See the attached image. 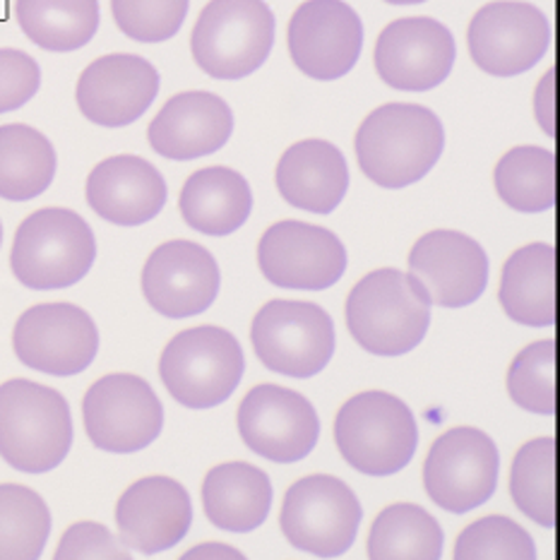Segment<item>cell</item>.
<instances>
[{
	"label": "cell",
	"instance_id": "obj_41",
	"mask_svg": "<svg viewBox=\"0 0 560 560\" xmlns=\"http://www.w3.org/2000/svg\"><path fill=\"white\" fill-rule=\"evenodd\" d=\"M385 3H389V5H419V3H425V0H385Z\"/></svg>",
	"mask_w": 560,
	"mask_h": 560
},
{
	"label": "cell",
	"instance_id": "obj_18",
	"mask_svg": "<svg viewBox=\"0 0 560 560\" xmlns=\"http://www.w3.org/2000/svg\"><path fill=\"white\" fill-rule=\"evenodd\" d=\"M222 287L214 255L192 241H168L142 270V294L164 318H192L212 306Z\"/></svg>",
	"mask_w": 560,
	"mask_h": 560
},
{
	"label": "cell",
	"instance_id": "obj_8",
	"mask_svg": "<svg viewBox=\"0 0 560 560\" xmlns=\"http://www.w3.org/2000/svg\"><path fill=\"white\" fill-rule=\"evenodd\" d=\"M255 357L265 369L289 377L318 375L335 357L330 313L308 301H270L250 327Z\"/></svg>",
	"mask_w": 560,
	"mask_h": 560
},
{
	"label": "cell",
	"instance_id": "obj_19",
	"mask_svg": "<svg viewBox=\"0 0 560 560\" xmlns=\"http://www.w3.org/2000/svg\"><path fill=\"white\" fill-rule=\"evenodd\" d=\"M160 94V72L136 54L96 58L82 70L75 100L82 116L102 128L136 124Z\"/></svg>",
	"mask_w": 560,
	"mask_h": 560
},
{
	"label": "cell",
	"instance_id": "obj_25",
	"mask_svg": "<svg viewBox=\"0 0 560 560\" xmlns=\"http://www.w3.org/2000/svg\"><path fill=\"white\" fill-rule=\"evenodd\" d=\"M205 515L214 527L234 534L258 529L270 515V477L248 462H226L210 469L202 483Z\"/></svg>",
	"mask_w": 560,
	"mask_h": 560
},
{
	"label": "cell",
	"instance_id": "obj_40",
	"mask_svg": "<svg viewBox=\"0 0 560 560\" xmlns=\"http://www.w3.org/2000/svg\"><path fill=\"white\" fill-rule=\"evenodd\" d=\"M243 558L241 551L231 549V546H222V544H205V546H195L184 558Z\"/></svg>",
	"mask_w": 560,
	"mask_h": 560
},
{
	"label": "cell",
	"instance_id": "obj_9",
	"mask_svg": "<svg viewBox=\"0 0 560 560\" xmlns=\"http://www.w3.org/2000/svg\"><path fill=\"white\" fill-rule=\"evenodd\" d=\"M361 517L359 498L345 481L315 474L287 491L279 525L294 549L318 558H337L357 541Z\"/></svg>",
	"mask_w": 560,
	"mask_h": 560
},
{
	"label": "cell",
	"instance_id": "obj_39",
	"mask_svg": "<svg viewBox=\"0 0 560 560\" xmlns=\"http://www.w3.org/2000/svg\"><path fill=\"white\" fill-rule=\"evenodd\" d=\"M534 112H537L539 126L549 138H556V70L551 68L541 78L537 94H534Z\"/></svg>",
	"mask_w": 560,
	"mask_h": 560
},
{
	"label": "cell",
	"instance_id": "obj_12",
	"mask_svg": "<svg viewBox=\"0 0 560 560\" xmlns=\"http://www.w3.org/2000/svg\"><path fill=\"white\" fill-rule=\"evenodd\" d=\"M15 357L46 375H78L100 354V330L88 311L72 303H42L20 315L12 332Z\"/></svg>",
	"mask_w": 560,
	"mask_h": 560
},
{
	"label": "cell",
	"instance_id": "obj_36",
	"mask_svg": "<svg viewBox=\"0 0 560 560\" xmlns=\"http://www.w3.org/2000/svg\"><path fill=\"white\" fill-rule=\"evenodd\" d=\"M455 558L532 560L537 558V546H534L527 529H522L517 522L501 515H491L474 522V525L459 534Z\"/></svg>",
	"mask_w": 560,
	"mask_h": 560
},
{
	"label": "cell",
	"instance_id": "obj_1",
	"mask_svg": "<svg viewBox=\"0 0 560 560\" xmlns=\"http://www.w3.org/2000/svg\"><path fill=\"white\" fill-rule=\"evenodd\" d=\"M445 148V130L431 108L385 104L357 132V160L375 186L399 190L431 174Z\"/></svg>",
	"mask_w": 560,
	"mask_h": 560
},
{
	"label": "cell",
	"instance_id": "obj_17",
	"mask_svg": "<svg viewBox=\"0 0 560 560\" xmlns=\"http://www.w3.org/2000/svg\"><path fill=\"white\" fill-rule=\"evenodd\" d=\"M457 58L455 36L433 18H401L375 44V70L399 92H429L443 84Z\"/></svg>",
	"mask_w": 560,
	"mask_h": 560
},
{
	"label": "cell",
	"instance_id": "obj_31",
	"mask_svg": "<svg viewBox=\"0 0 560 560\" xmlns=\"http://www.w3.org/2000/svg\"><path fill=\"white\" fill-rule=\"evenodd\" d=\"M369 556L435 560L443 556V529L421 505H389L373 522L369 534Z\"/></svg>",
	"mask_w": 560,
	"mask_h": 560
},
{
	"label": "cell",
	"instance_id": "obj_4",
	"mask_svg": "<svg viewBox=\"0 0 560 560\" xmlns=\"http://www.w3.org/2000/svg\"><path fill=\"white\" fill-rule=\"evenodd\" d=\"M96 260V238L84 219L63 207L32 212L12 241L10 267L18 282L34 291L78 284Z\"/></svg>",
	"mask_w": 560,
	"mask_h": 560
},
{
	"label": "cell",
	"instance_id": "obj_24",
	"mask_svg": "<svg viewBox=\"0 0 560 560\" xmlns=\"http://www.w3.org/2000/svg\"><path fill=\"white\" fill-rule=\"evenodd\" d=\"M275 180L279 195L291 207L313 214H330L349 190V166L332 142L303 140L282 154Z\"/></svg>",
	"mask_w": 560,
	"mask_h": 560
},
{
	"label": "cell",
	"instance_id": "obj_13",
	"mask_svg": "<svg viewBox=\"0 0 560 560\" xmlns=\"http://www.w3.org/2000/svg\"><path fill=\"white\" fill-rule=\"evenodd\" d=\"M469 56L493 78H515L532 70L551 46V24L537 5L495 0L483 5L467 32Z\"/></svg>",
	"mask_w": 560,
	"mask_h": 560
},
{
	"label": "cell",
	"instance_id": "obj_14",
	"mask_svg": "<svg viewBox=\"0 0 560 560\" xmlns=\"http://www.w3.org/2000/svg\"><path fill=\"white\" fill-rule=\"evenodd\" d=\"M238 433L255 455L277 465L301 462L320 438V421L311 401L289 387L258 385L238 407Z\"/></svg>",
	"mask_w": 560,
	"mask_h": 560
},
{
	"label": "cell",
	"instance_id": "obj_3",
	"mask_svg": "<svg viewBox=\"0 0 560 560\" xmlns=\"http://www.w3.org/2000/svg\"><path fill=\"white\" fill-rule=\"evenodd\" d=\"M72 417L54 387L15 377L0 385V457L24 474H46L66 462Z\"/></svg>",
	"mask_w": 560,
	"mask_h": 560
},
{
	"label": "cell",
	"instance_id": "obj_42",
	"mask_svg": "<svg viewBox=\"0 0 560 560\" xmlns=\"http://www.w3.org/2000/svg\"><path fill=\"white\" fill-rule=\"evenodd\" d=\"M0 246H3V224H0Z\"/></svg>",
	"mask_w": 560,
	"mask_h": 560
},
{
	"label": "cell",
	"instance_id": "obj_23",
	"mask_svg": "<svg viewBox=\"0 0 560 560\" xmlns=\"http://www.w3.org/2000/svg\"><path fill=\"white\" fill-rule=\"evenodd\" d=\"M88 202L96 214L116 226L148 224L166 205L164 176L142 156H108L92 168Z\"/></svg>",
	"mask_w": 560,
	"mask_h": 560
},
{
	"label": "cell",
	"instance_id": "obj_32",
	"mask_svg": "<svg viewBox=\"0 0 560 560\" xmlns=\"http://www.w3.org/2000/svg\"><path fill=\"white\" fill-rule=\"evenodd\" d=\"M48 534L51 513L44 498L27 486L0 483V558H42Z\"/></svg>",
	"mask_w": 560,
	"mask_h": 560
},
{
	"label": "cell",
	"instance_id": "obj_7",
	"mask_svg": "<svg viewBox=\"0 0 560 560\" xmlns=\"http://www.w3.org/2000/svg\"><path fill=\"white\" fill-rule=\"evenodd\" d=\"M246 371L238 339L214 325L190 327L166 345L160 377L178 405L212 409L236 393Z\"/></svg>",
	"mask_w": 560,
	"mask_h": 560
},
{
	"label": "cell",
	"instance_id": "obj_22",
	"mask_svg": "<svg viewBox=\"0 0 560 560\" xmlns=\"http://www.w3.org/2000/svg\"><path fill=\"white\" fill-rule=\"evenodd\" d=\"M234 132V114L212 92H184L168 100L148 128L150 148L174 162L214 154Z\"/></svg>",
	"mask_w": 560,
	"mask_h": 560
},
{
	"label": "cell",
	"instance_id": "obj_27",
	"mask_svg": "<svg viewBox=\"0 0 560 560\" xmlns=\"http://www.w3.org/2000/svg\"><path fill=\"white\" fill-rule=\"evenodd\" d=\"M501 306L513 323L551 327L556 323V250L549 243H529L503 267Z\"/></svg>",
	"mask_w": 560,
	"mask_h": 560
},
{
	"label": "cell",
	"instance_id": "obj_21",
	"mask_svg": "<svg viewBox=\"0 0 560 560\" xmlns=\"http://www.w3.org/2000/svg\"><path fill=\"white\" fill-rule=\"evenodd\" d=\"M192 522L188 491L168 477H148L118 498V539L130 551L154 556L174 549Z\"/></svg>",
	"mask_w": 560,
	"mask_h": 560
},
{
	"label": "cell",
	"instance_id": "obj_11",
	"mask_svg": "<svg viewBox=\"0 0 560 560\" xmlns=\"http://www.w3.org/2000/svg\"><path fill=\"white\" fill-rule=\"evenodd\" d=\"M498 462L501 457L489 433L469 425L447 431L425 457V493L438 508L465 515L495 493Z\"/></svg>",
	"mask_w": 560,
	"mask_h": 560
},
{
	"label": "cell",
	"instance_id": "obj_35",
	"mask_svg": "<svg viewBox=\"0 0 560 560\" xmlns=\"http://www.w3.org/2000/svg\"><path fill=\"white\" fill-rule=\"evenodd\" d=\"M190 0H112L116 27L140 44L174 39L188 15Z\"/></svg>",
	"mask_w": 560,
	"mask_h": 560
},
{
	"label": "cell",
	"instance_id": "obj_33",
	"mask_svg": "<svg viewBox=\"0 0 560 560\" xmlns=\"http://www.w3.org/2000/svg\"><path fill=\"white\" fill-rule=\"evenodd\" d=\"M515 505L541 527H556V441L537 438L520 447L510 471Z\"/></svg>",
	"mask_w": 560,
	"mask_h": 560
},
{
	"label": "cell",
	"instance_id": "obj_28",
	"mask_svg": "<svg viewBox=\"0 0 560 560\" xmlns=\"http://www.w3.org/2000/svg\"><path fill=\"white\" fill-rule=\"evenodd\" d=\"M15 20L44 51L70 54L100 30V0H15Z\"/></svg>",
	"mask_w": 560,
	"mask_h": 560
},
{
	"label": "cell",
	"instance_id": "obj_20",
	"mask_svg": "<svg viewBox=\"0 0 560 560\" xmlns=\"http://www.w3.org/2000/svg\"><path fill=\"white\" fill-rule=\"evenodd\" d=\"M409 275L419 279L435 306L465 308L489 287V255L459 231H431L413 243Z\"/></svg>",
	"mask_w": 560,
	"mask_h": 560
},
{
	"label": "cell",
	"instance_id": "obj_6",
	"mask_svg": "<svg viewBox=\"0 0 560 560\" xmlns=\"http://www.w3.org/2000/svg\"><path fill=\"white\" fill-rule=\"evenodd\" d=\"M275 46V15L265 0H210L190 34L195 63L214 80L253 75Z\"/></svg>",
	"mask_w": 560,
	"mask_h": 560
},
{
	"label": "cell",
	"instance_id": "obj_29",
	"mask_svg": "<svg viewBox=\"0 0 560 560\" xmlns=\"http://www.w3.org/2000/svg\"><path fill=\"white\" fill-rule=\"evenodd\" d=\"M56 150L44 132L24 124L0 126V198H39L56 176Z\"/></svg>",
	"mask_w": 560,
	"mask_h": 560
},
{
	"label": "cell",
	"instance_id": "obj_2",
	"mask_svg": "<svg viewBox=\"0 0 560 560\" xmlns=\"http://www.w3.org/2000/svg\"><path fill=\"white\" fill-rule=\"evenodd\" d=\"M431 299L413 275L375 270L351 289L347 327L357 345L375 357H401L417 349L431 327Z\"/></svg>",
	"mask_w": 560,
	"mask_h": 560
},
{
	"label": "cell",
	"instance_id": "obj_10",
	"mask_svg": "<svg viewBox=\"0 0 560 560\" xmlns=\"http://www.w3.org/2000/svg\"><path fill=\"white\" fill-rule=\"evenodd\" d=\"M82 421L94 447L130 455L150 447L164 429V407L148 381L114 373L96 381L82 399Z\"/></svg>",
	"mask_w": 560,
	"mask_h": 560
},
{
	"label": "cell",
	"instance_id": "obj_34",
	"mask_svg": "<svg viewBox=\"0 0 560 560\" xmlns=\"http://www.w3.org/2000/svg\"><path fill=\"white\" fill-rule=\"evenodd\" d=\"M508 393L517 407L551 417L556 411V345L534 342L515 357L508 373Z\"/></svg>",
	"mask_w": 560,
	"mask_h": 560
},
{
	"label": "cell",
	"instance_id": "obj_38",
	"mask_svg": "<svg viewBox=\"0 0 560 560\" xmlns=\"http://www.w3.org/2000/svg\"><path fill=\"white\" fill-rule=\"evenodd\" d=\"M56 558H130V549L100 522H78L63 534Z\"/></svg>",
	"mask_w": 560,
	"mask_h": 560
},
{
	"label": "cell",
	"instance_id": "obj_16",
	"mask_svg": "<svg viewBox=\"0 0 560 560\" xmlns=\"http://www.w3.org/2000/svg\"><path fill=\"white\" fill-rule=\"evenodd\" d=\"M363 24L345 0H306L289 22V54L306 78L332 82L354 70Z\"/></svg>",
	"mask_w": 560,
	"mask_h": 560
},
{
	"label": "cell",
	"instance_id": "obj_5",
	"mask_svg": "<svg viewBox=\"0 0 560 560\" xmlns=\"http://www.w3.org/2000/svg\"><path fill=\"white\" fill-rule=\"evenodd\" d=\"M335 443L339 455L357 471L366 477H393L417 453V419L395 395L381 389L361 393L339 409Z\"/></svg>",
	"mask_w": 560,
	"mask_h": 560
},
{
	"label": "cell",
	"instance_id": "obj_30",
	"mask_svg": "<svg viewBox=\"0 0 560 560\" xmlns=\"http://www.w3.org/2000/svg\"><path fill=\"white\" fill-rule=\"evenodd\" d=\"M495 190L515 212L537 214L556 205V156L544 148H515L495 166Z\"/></svg>",
	"mask_w": 560,
	"mask_h": 560
},
{
	"label": "cell",
	"instance_id": "obj_26",
	"mask_svg": "<svg viewBox=\"0 0 560 560\" xmlns=\"http://www.w3.org/2000/svg\"><path fill=\"white\" fill-rule=\"evenodd\" d=\"M184 222L205 236H229L248 222L253 192L234 168L210 166L195 172L178 198Z\"/></svg>",
	"mask_w": 560,
	"mask_h": 560
},
{
	"label": "cell",
	"instance_id": "obj_37",
	"mask_svg": "<svg viewBox=\"0 0 560 560\" xmlns=\"http://www.w3.org/2000/svg\"><path fill=\"white\" fill-rule=\"evenodd\" d=\"M39 88V63L18 48H0V114L18 112L34 100Z\"/></svg>",
	"mask_w": 560,
	"mask_h": 560
},
{
	"label": "cell",
	"instance_id": "obj_15",
	"mask_svg": "<svg viewBox=\"0 0 560 560\" xmlns=\"http://www.w3.org/2000/svg\"><path fill=\"white\" fill-rule=\"evenodd\" d=\"M258 265L267 282L279 289L325 291L342 279L347 250L332 231L287 219L265 231Z\"/></svg>",
	"mask_w": 560,
	"mask_h": 560
}]
</instances>
